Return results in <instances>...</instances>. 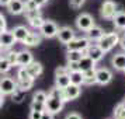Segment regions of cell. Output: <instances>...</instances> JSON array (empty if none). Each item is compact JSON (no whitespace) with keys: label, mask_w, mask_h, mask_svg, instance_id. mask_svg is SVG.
I'll return each instance as SVG.
<instances>
[{"label":"cell","mask_w":125,"mask_h":119,"mask_svg":"<svg viewBox=\"0 0 125 119\" xmlns=\"http://www.w3.org/2000/svg\"><path fill=\"white\" fill-rule=\"evenodd\" d=\"M41 115H42V112L35 111V109H31V112H30V119H41Z\"/></svg>","instance_id":"35"},{"label":"cell","mask_w":125,"mask_h":119,"mask_svg":"<svg viewBox=\"0 0 125 119\" xmlns=\"http://www.w3.org/2000/svg\"><path fill=\"white\" fill-rule=\"evenodd\" d=\"M1 49H3V48H1V44H0V52H1Z\"/></svg>","instance_id":"46"},{"label":"cell","mask_w":125,"mask_h":119,"mask_svg":"<svg viewBox=\"0 0 125 119\" xmlns=\"http://www.w3.org/2000/svg\"><path fill=\"white\" fill-rule=\"evenodd\" d=\"M83 55H84V52L82 51H68L66 57H68V62H79Z\"/></svg>","instance_id":"27"},{"label":"cell","mask_w":125,"mask_h":119,"mask_svg":"<svg viewBox=\"0 0 125 119\" xmlns=\"http://www.w3.org/2000/svg\"><path fill=\"white\" fill-rule=\"evenodd\" d=\"M11 67H13V64L9 62V59H7L6 56L0 57V74L9 73V72L11 70Z\"/></svg>","instance_id":"26"},{"label":"cell","mask_w":125,"mask_h":119,"mask_svg":"<svg viewBox=\"0 0 125 119\" xmlns=\"http://www.w3.org/2000/svg\"><path fill=\"white\" fill-rule=\"evenodd\" d=\"M41 39H42V35L38 34V32H31L27 35V38L24 39V45L25 46H38L41 44Z\"/></svg>","instance_id":"18"},{"label":"cell","mask_w":125,"mask_h":119,"mask_svg":"<svg viewBox=\"0 0 125 119\" xmlns=\"http://www.w3.org/2000/svg\"><path fill=\"white\" fill-rule=\"evenodd\" d=\"M124 72H125V70H124Z\"/></svg>","instance_id":"48"},{"label":"cell","mask_w":125,"mask_h":119,"mask_svg":"<svg viewBox=\"0 0 125 119\" xmlns=\"http://www.w3.org/2000/svg\"><path fill=\"white\" fill-rule=\"evenodd\" d=\"M80 92V85H76V84H69L68 87H65L63 88V100L65 102L66 101H73L76 98H79Z\"/></svg>","instance_id":"8"},{"label":"cell","mask_w":125,"mask_h":119,"mask_svg":"<svg viewBox=\"0 0 125 119\" xmlns=\"http://www.w3.org/2000/svg\"><path fill=\"white\" fill-rule=\"evenodd\" d=\"M25 17H27V20H31V18L37 17V16H41L40 13V9H34V10H25Z\"/></svg>","instance_id":"34"},{"label":"cell","mask_w":125,"mask_h":119,"mask_svg":"<svg viewBox=\"0 0 125 119\" xmlns=\"http://www.w3.org/2000/svg\"><path fill=\"white\" fill-rule=\"evenodd\" d=\"M119 42V35L117 32H108V34H103L101 38L97 41V45L101 48L104 53H107L113 49L114 46Z\"/></svg>","instance_id":"2"},{"label":"cell","mask_w":125,"mask_h":119,"mask_svg":"<svg viewBox=\"0 0 125 119\" xmlns=\"http://www.w3.org/2000/svg\"><path fill=\"white\" fill-rule=\"evenodd\" d=\"M119 45H121V48H122V51L125 52V35L122 37V38H119V42H118Z\"/></svg>","instance_id":"43"},{"label":"cell","mask_w":125,"mask_h":119,"mask_svg":"<svg viewBox=\"0 0 125 119\" xmlns=\"http://www.w3.org/2000/svg\"><path fill=\"white\" fill-rule=\"evenodd\" d=\"M84 55L86 56H89L90 59H93L94 62H98V60H101L103 56H104V52L101 51V48L97 45V44H90V45L87 46V49L84 51Z\"/></svg>","instance_id":"9"},{"label":"cell","mask_w":125,"mask_h":119,"mask_svg":"<svg viewBox=\"0 0 125 119\" xmlns=\"http://www.w3.org/2000/svg\"><path fill=\"white\" fill-rule=\"evenodd\" d=\"M113 80V73L108 70V69H97L96 70V83L101 85L108 84L110 81Z\"/></svg>","instance_id":"12"},{"label":"cell","mask_w":125,"mask_h":119,"mask_svg":"<svg viewBox=\"0 0 125 119\" xmlns=\"http://www.w3.org/2000/svg\"><path fill=\"white\" fill-rule=\"evenodd\" d=\"M83 3H84V0H70V6L73 7V9H79V7H82Z\"/></svg>","instance_id":"38"},{"label":"cell","mask_w":125,"mask_h":119,"mask_svg":"<svg viewBox=\"0 0 125 119\" xmlns=\"http://www.w3.org/2000/svg\"><path fill=\"white\" fill-rule=\"evenodd\" d=\"M34 60L32 53L30 51H20L17 52V66H27L28 63Z\"/></svg>","instance_id":"16"},{"label":"cell","mask_w":125,"mask_h":119,"mask_svg":"<svg viewBox=\"0 0 125 119\" xmlns=\"http://www.w3.org/2000/svg\"><path fill=\"white\" fill-rule=\"evenodd\" d=\"M58 29H59V27L53 21H44V24L41 25V28H40V31H41L40 34L44 38H53V37H56Z\"/></svg>","instance_id":"7"},{"label":"cell","mask_w":125,"mask_h":119,"mask_svg":"<svg viewBox=\"0 0 125 119\" xmlns=\"http://www.w3.org/2000/svg\"><path fill=\"white\" fill-rule=\"evenodd\" d=\"M46 97H48V94H46L45 91H37L34 94V100L32 101H38V102H44L45 104V101H46Z\"/></svg>","instance_id":"31"},{"label":"cell","mask_w":125,"mask_h":119,"mask_svg":"<svg viewBox=\"0 0 125 119\" xmlns=\"http://www.w3.org/2000/svg\"><path fill=\"white\" fill-rule=\"evenodd\" d=\"M77 64H79V70L80 72H84V70H89V69L96 67V62H94L93 59H90L89 56H86V55L82 56V59L77 62Z\"/></svg>","instance_id":"20"},{"label":"cell","mask_w":125,"mask_h":119,"mask_svg":"<svg viewBox=\"0 0 125 119\" xmlns=\"http://www.w3.org/2000/svg\"><path fill=\"white\" fill-rule=\"evenodd\" d=\"M66 73H69V69L65 67V66L56 67V70H55V76H59V74H66Z\"/></svg>","instance_id":"36"},{"label":"cell","mask_w":125,"mask_h":119,"mask_svg":"<svg viewBox=\"0 0 125 119\" xmlns=\"http://www.w3.org/2000/svg\"><path fill=\"white\" fill-rule=\"evenodd\" d=\"M9 1H10V0H0V4H1V6H7Z\"/></svg>","instance_id":"45"},{"label":"cell","mask_w":125,"mask_h":119,"mask_svg":"<svg viewBox=\"0 0 125 119\" xmlns=\"http://www.w3.org/2000/svg\"><path fill=\"white\" fill-rule=\"evenodd\" d=\"M31 109L44 112V111H45V104H44V102H38V101H32L31 102Z\"/></svg>","instance_id":"33"},{"label":"cell","mask_w":125,"mask_h":119,"mask_svg":"<svg viewBox=\"0 0 125 119\" xmlns=\"http://www.w3.org/2000/svg\"><path fill=\"white\" fill-rule=\"evenodd\" d=\"M6 7L11 14L18 16V14H23L25 11V1L24 0H10Z\"/></svg>","instance_id":"10"},{"label":"cell","mask_w":125,"mask_h":119,"mask_svg":"<svg viewBox=\"0 0 125 119\" xmlns=\"http://www.w3.org/2000/svg\"><path fill=\"white\" fill-rule=\"evenodd\" d=\"M122 105H124V107H125V101H124V102H122Z\"/></svg>","instance_id":"47"},{"label":"cell","mask_w":125,"mask_h":119,"mask_svg":"<svg viewBox=\"0 0 125 119\" xmlns=\"http://www.w3.org/2000/svg\"><path fill=\"white\" fill-rule=\"evenodd\" d=\"M82 73H83V84H87V85L96 84V67L84 70Z\"/></svg>","instance_id":"21"},{"label":"cell","mask_w":125,"mask_h":119,"mask_svg":"<svg viewBox=\"0 0 125 119\" xmlns=\"http://www.w3.org/2000/svg\"><path fill=\"white\" fill-rule=\"evenodd\" d=\"M68 69H69V72H73V70H79V64H77V62H69Z\"/></svg>","instance_id":"39"},{"label":"cell","mask_w":125,"mask_h":119,"mask_svg":"<svg viewBox=\"0 0 125 119\" xmlns=\"http://www.w3.org/2000/svg\"><path fill=\"white\" fill-rule=\"evenodd\" d=\"M6 57L9 59V62L11 63L13 66H17V52L16 51H9L6 53Z\"/></svg>","instance_id":"32"},{"label":"cell","mask_w":125,"mask_h":119,"mask_svg":"<svg viewBox=\"0 0 125 119\" xmlns=\"http://www.w3.org/2000/svg\"><path fill=\"white\" fill-rule=\"evenodd\" d=\"M24 95H25V91H23L21 88H18L17 87V88L14 90V92L11 94V98H13V101L14 102H18V104H20V102H23Z\"/></svg>","instance_id":"28"},{"label":"cell","mask_w":125,"mask_h":119,"mask_svg":"<svg viewBox=\"0 0 125 119\" xmlns=\"http://www.w3.org/2000/svg\"><path fill=\"white\" fill-rule=\"evenodd\" d=\"M16 88H17V81L13 77H9V76L0 77V91L4 95H11Z\"/></svg>","instance_id":"5"},{"label":"cell","mask_w":125,"mask_h":119,"mask_svg":"<svg viewBox=\"0 0 125 119\" xmlns=\"http://www.w3.org/2000/svg\"><path fill=\"white\" fill-rule=\"evenodd\" d=\"M32 1H34V3H35V4H37L38 7H41V6H44V4H45L48 0H32Z\"/></svg>","instance_id":"42"},{"label":"cell","mask_w":125,"mask_h":119,"mask_svg":"<svg viewBox=\"0 0 125 119\" xmlns=\"http://www.w3.org/2000/svg\"><path fill=\"white\" fill-rule=\"evenodd\" d=\"M56 37H58V39L61 41L62 44L66 45V44H69V42L74 38V31L70 28V27H62V28L58 29Z\"/></svg>","instance_id":"13"},{"label":"cell","mask_w":125,"mask_h":119,"mask_svg":"<svg viewBox=\"0 0 125 119\" xmlns=\"http://www.w3.org/2000/svg\"><path fill=\"white\" fill-rule=\"evenodd\" d=\"M65 119H83V118L80 116L79 113L72 112V113H69V115H66V118H65Z\"/></svg>","instance_id":"41"},{"label":"cell","mask_w":125,"mask_h":119,"mask_svg":"<svg viewBox=\"0 0 125 119\" xmlns=\"http://www.w3.org/2000/svg\"><path fill=\"white\" fill-rule=\"evenodd\" d=\"M114 116H115V119H125V107L122 105V102L115 107V109H114Z\"/></svg>","instance_id":"29"},{"label":"cell","mask_w":125,"mask_h":119,"mask_svg":"<svg viewBox=\"0 0 125 119\" xmlns=\"http://www.w3.org/2000/svg\"><path fill=\"white\" fill-rule=\"evenodd\" d=\"M44 18L41 17V16H37V17H34V18H31V20H28V23H30V25L32 27V28H37V29H40L41 28V25L44 24Z\"/></svg>","instance_id":"30"},{"label":"cell","mask_w":125,"mask_h":119,"mask_svg":"<svg viewBox=\"0 0 125 119\" xmlns=\"http://www.w3.org/2000/svg\"><path fill=\"white\" fill-rule=\"evenodd\" d=\"M69 80H70V84L82 85L83 84V73H82L80 70L69 72Z\"/></svg>","instance_id":"25"},{"label":"cell","mask_w":125,"mask_h":119,"mask_svg":"<svg viewBox=\"0 0 125 119\" xmlns=\"http://www.w3.org/2000/svg\"><path fill=\"white\" fill-rule=\"evenodd\" d=\"M3 104H4V94L0 91V108L3 107Z\"/></svg>","instance_id":"44"},{"label":"cell","mask_w":125,"mask_h":119,"mask_svg":"<svg viewBox=\"0 0 125 119\" xmlns=\"http://www.w3.org/2000/svg\"><path fill=\"white\" fill-rule=\"evenodd\" d=\"M25 67V70H27V73L32 77V79H37V77H40L41 74H42V72H44V69H42V64H41L40 62H35V60H32L31 63H28L27 66H24Z\"/></svg>","instance_id":"14"},{"label":"cell","mask_w":125,"mask_h":119,"mask_svg":"<svg viewBox=\"0 0 125 119\" xmlns=\"http://www.w3.org/2000/svg\"><path fill=\"white\" fill-rule=\"evenodd\" d=\"M115 13H117V4L111 1V0H107V1H104L101 6V17L103 18H113L115 16Z\"/></svg>","instance_id":"11"},{"label":"cell","mask_w":125,"mask_h":119,"mask_svg":"<svg viewBox=\"0 0 125 119\" xmlns=\"http://www.w3.org/2000/svg\"><path fill=\"white\" fill-rule=\"evenodd\" d=\"M13 35H14V39L16 42H24V39L27 38V35L30 34V29L27 27H24V25H18L16 28L11 31Z\"/></svg>","instance_id":"17"},{"label":"cell","mask_w":125,"mask_h":119,"mask_svg":"<svg viewBox=\"0 0 125 119\" xmlns=\"http://www.w3.org/2000/svg\"><path fill=\"white\" fill-rule=\"evenodd\" d=\"M90 44L91 42H90V39H89L87 37H80V38H76V37H74L69 44H66V49H68V51H82V52H84Z\"/></svg>","instance_id":"4"},{"label":"cell","mask_w":125,"mask_h":119,"mask_svg":"<svg viewBox=\"0 0 125 119\" xmlns=\"http://www.w3.org/2000/svg\"><path fill=\"white\" fill-rule=\"evenodd\" d=\"M86 32H87V38L90 39V42H93V41L97 42V41L101 38V35L104 34L103 29L100 28V27H96V25H93V27H91L89 31H86Z\"/></svg>","instance_id":"22"},{"label":"cell","mask_w":125,"mask_h":119,"mask_svg":"<svg viewBox=\"0 0 125 119\" xmlns=\"http://www.w3.org/2000/svg\"><path fill=\"white\" fill-rule=\"evenodd\" d=\"M111 20L118 29H125V11H117Z\"/></svg>","instance_id":"23"},{"label":"cell","mask_w":125,"mask_h":119,"mask_svg":"<svg viewBox=\"0 0 125 119\" xmlns=\"http://www.w3.org/2000/svg\"><path fill=\"white\" fill-rule=\"evenodd\" d=\"M3 31H6V18L3 14H0V34Z\"/></svg>","instance_id":"37"},{"label":"cell","mask_w":125,"mask_h":119,"mask_svg":"<svg viewBox=\"0 0 125 119\" xmlns=\"http://www.w3.org/2000/svg\"><path fill=\"white\" fill-rule=\"evenodd\" d=\"M76 25H77V28L80 31H89L94 25V18L91 17L90 14L83 13V14H80L79 17L76 18Z\"/></svg>","instance_id":"6"},{"label":"cell","mask_w":125,"mask_h":119,"mask_svg":"<svg viewBox=\"0 0 125 119\" xmlns=\"http://www.w3.org/2000/svg\"><path fill=\"white\" fill-rule=\"evenodd\" d=\"M41 119H53V113L48 112V111H44L42 115H41Z\"/></svg>","instance_id":"40"},{"label":"cell","mask_w":125,"mask_h":119,"mask_svg":"<svg viewBox=\"0 0 125 119\" xmlns=\"http://www.w3.org/2000/svg\"><path fill=\"white\" fill-rule=\"evenodd\" d=\"M63 104H65V100H63V88H52L49 91V94L46 97L45 101V111L51 113H58L62 111Z\"/></svg>","instance_id":"1"},{"label":"cell","mask_w":125,"mask_h":119,"mask_svg":"<svg viewBox=\"0 0 125 119\" xmlns=\"http://www.w3.org/2000/svg\"><path fill=\"white\" fill-rule=\"evenodd\" d=\"M113 66L114 69H117V70H121V72H124L125 70V53H115L113 56Z\"/></svg>","instance_id":"19"},{"label":"cell","mask_w":125,"mask_h":119,"mask_svg":"<svg viewBox=\"0 0 125 119\" xmlns=\"http://www.w3.org/2000/svg\"><path fill=\"white\" fill-rule=\"evenodd\" d=\"M17 87L18 88H21L23 91H28L32 88V84H34V79L27 73V70L24 66H20L17 72Z\"/></svg>","instance_id":"3"},{"label":"cell","mask_w":125,"mask_h":119,"mask_svg":"<svg viewBox=\"0 0 125 119\" xmlns=\"http://www.w3.org/2000/svg\"><path fill=\"white\" fill-rule=\"evenodd\" d=\"M0 44H1V48L3 49H9L11 48L14 44H16V39H14V35H13L11 31H3L0 34Z\"/></svg>","instance_id":"15"},{"label":"cell","mask_w":125,"mask_h":119,"mask_svg":"<svg viewBox=\"0 0 125 119\" xmlns=\"http://www.w3.org/2000/svg\"><path fill=\"white\" fill-rule=\"evenodd\" d=\"M69 84H70L69 73L55 76V87H58V88H65V87H68Z\"/></svg>","instance_id":"24"}]
</instances>
